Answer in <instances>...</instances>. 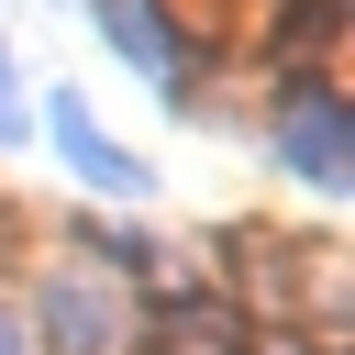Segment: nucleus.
I'll return each instance as SVG.
<instances>
[{"instance_id":"nucleus-1","label":"nucleus","mask_w":355,"mask_h":355,"mask_svg":"<svg viewBox=\"0 0 355 355\" xmlns=\"http://www.w3.org/2000/svg\"><path fill=\"white\" fill-rule=\"evenodd\" d=\"M122 355L133 344V311H122V288L100 277V266H55L44 288H33V355Z\"/></svg>"},{"instance_id":"nucleus-2","label":"nucleus","mask_w":355,"mask_h":355,"mask_svg":"<svg viewBox=\"0 0 355 355\" xmlns=\"http://www.w3.org/2000/svg\"><path fill=\"white\" fill-rule=\"evenodd\" d=\"M277 166H300L322 200H344V89H333V67H300L277 89Z\"/></svg>"},{"instance_id":"nucleus-3","label":"nucleus","mask_w":355,"mask_h":355,"mask_svg":"<svg viewBox=\"0 0 355 355\" xmlns=\"http://www.w3.org/2000/svg\"><path fill=\"white\" fill-rule=\"evenodd\" d=\"M89 11H100L111 55H122V67H144V78H155V89L189 111V89H200V78H189V44H178V22H166L155 0H89Z\"/></svg>"},{"instance_id":"nucleus-4","label":"nucleus","mask_w":355,"mask_h":355,"mask_svg":"<svg viewBox=\"0 0 355 355\" xmlns=\"http://www.w3.org/2000/svg\"><path fill=\"white\" fill-rule=\"evenodd\" d=\"M133 344L144 355H244V311L222 288H178V300H155L133 322Z\"/></svg>"},{"instance_id":"nucleus-5","label":"nucleus","mask_w":355,"mask_h":355,"mask_svg":"<svg viewBox=\"0 0 355 355\" xmlns=\"http://www.w3.org/2000/svg\"><path fill=\"white\" fill-rule=\"evenodd\" d=\"M44 133L67 144V166L89 178V189H111V200H144V155H122L111 133H100V111L67 89V100H44Z\"/></svg>"},{"instance_id":"nucleus-6","label":"nucleus","mask_w":355,"mask_h":355,"mask_svg":"<svg viewBox=\"0 0 355 355\" xmlns=\"http://www.w3.org/2000/svg\"><path fill=\"white\" fill-rule=\"evenodd\" d=\"M33 133V111H22V78H11V55H0V144H22Z\"/></svg>"},{"instance_id":"nucleus-7","label":"nucleus","mask_w":355,"mask_h":355,"mask_svg":"<svg viewBox=\"0 0 355 355\" xmlns=\"http://www.w3.org/2000/svg\"><path fill=\"white\" fill-rule=\"evenodd\" d=\"M0 355H33V322H22L11 300H0Z\"/></svg>"}]
</instances>
